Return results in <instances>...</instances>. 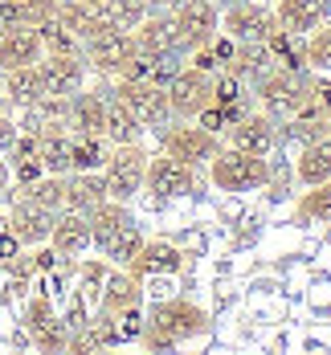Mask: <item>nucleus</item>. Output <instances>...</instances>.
Wrapping results in <instances>:
<instances>
[{
	"instance_id": "nucleus-1",
	"label": "nucleus",
	"mask_w": 331,
	"mask_h": 355,
	"mask_svg": "<svg viewBox=\"0 0 331 355\" xmlns=\"http://www.w3.org/2000/svg\"><path fill=\"white\" fill-rule=\"evenodd\" d=\"M205 331H209V311L205 306H196L188 298H164L144 315V335L139 339L155 352H172L184 339H196Z\"/></svg>"
},
{
	"instance_id": "nucleus-25",
	"label": "nucleus",
	"mask_w": 331,
	"mask_h": 355,
	"mask_svg": "<svg viewBox=\"0 0 331 355\" xmlns=\"http://www.w3.org/2000/svg\"><path fill=\"white\" fill-rule=\"evenodd\" d=\"M107 200L103 172H66V209L74 213H90L94 205Z\"/></svg>"
},
{
	"instance_id": "nucleus-29",
	"label": "nucleus",
	"mask_w": 331,
	"mask_h": 355,
	"mask_svg": "<svg viewBox=\"0 0 331 355\" xmlns=\"http://www.w3.org/2000/svg\"><path fill=\"white\" fill-rule=\"evenodd\" d=\"M4 94H8V103H17V107H33L37 98L45 94V90H41V73H37V66L4 70Z\"/></svg>"
},
{
	"instance_id": "nucleus-36",
	"label": "nucleus",
	"mask_w": 331,
	"mask_h": 355,
	"mask_svg": "<svg viewBox=\"0 0 331 355\" xmlns=\"http://www.w3.org/2000/svg\"><path fill=\"white\" fill-rule=\"evenodd\" d=\"M307 37H311V41L303 45V62L319 73H331V29L319 25L315 33H307Z\"/></svg>"
},
{
	"instance_id": "nucleus-35",
	"label": "nucleus",
	"mask_w": 331,
	"mask_h": 355,
	"mask_svg": "<svg viewBox=\"0 0 331 355\" xmlns=\"http://www.w3.org/2000/svg\"><path fill=\"white\" fill-rule=\"evenodd\" d=\"M144 241H147L144 229H139V225L131 220V225H123V229H119V237H114V241H110V245L103 249V253H107L114 266H127V261H131V257L139 253V245H144Z\"/></svg>"
},
{
	"instance_id": "nucleus-8",
	"label": "nucleus",
	"mask_w": 331,
	"mask_h": 355,
	"mask_svg": "<svg viewBox=\"0 0 331 355\" xmlns=\"http://www.w3.org/2000/svg\"><path fill=\"white\" fill-rule=\"evenodd\" d=\"M172 21H176V33H180V49H201V45H209L213 37H217V4L213 0H180L176 4V12H172Z\"/></svg>"
},
{
	"instance_id": "nucleus-33",
	"label": "nucleus",
	"mask_w": 331,
	"mask_h": 355,
	"mask_svg": "<svg viewBox=\"0 0 331 355\" xmlns=\"http://www.w3.org/2000/svg\"><path fill=\"white\" fill-rule=\"evenodd\" d=\"M107 274H110L107 261H86V266H82V274H78V298H82L86 311L99 306V294H103V286H107Z\"/></svg>"
},
{
	"instance_id": "nucleus-21",
	"label": "nucleus",
	"mask_w": 331,
	"mask_h": 355,
	"mask_svg": "<svg viewBox=\"0 0 331 355\" xmlns=\"http://www.w3.org/2000/svg\"><path fill=\"white\" fill-rule=\"evenodd\" d=\"M274 17H278V29H287L291 37H307L323 25L328 4L323 0H278Z\"/></svg>"
},
{
	"instance_id": "nucleus-45",
	"label": "nucleus",
	"mask_w": 331,
	"mask_h": 355,
	"mask_svg": "<svg viewBox=\"0 0 331 355\" xmlns=\"http://www.w3.org/2000/svg\"><path fill=\"white\" fill-rule=\"evenodd\" d=\"M4 229H8V216H0V233H4Z\"/></svg>"
},
{
	"instance_id": "nucleus-30",
	"label": "nucleus",
	"mask_w": 331,
	"mask_h": 355,
	"mask_svg": "<svg viewBox=\"0 0 331 355\" xmlns=\"http://www.w3.org/2000/svg\"><path fill=\"white\" fill-rule=\"evenodd\" d=\"M107 143L103 135H74L70 139V172H103L107 164Z\"/></svg>"
},
{
	"instance_id": "nucleus-11",
	"label": "nucleus",
	"mask_w": 331,
	"mask_h": 355,
	"mask_svg": "<svg viewBox=\"0 0 331 355\" xmlns=\"http://www.w3.org/2000/svg\"><path fill=\"white\" fill-rule=\"evenodd\" d=\"M192 168L180 164L176 155H168V151H160V155H147V168H144V188L147 192H155V196H164V200H172V196H184V192H192Z\"/></svg>"
},
{
	"instance_id": "nucleus-34",
	"label": "nucleus",
	"mask_w": 331,
	"mask_h": 355,
	"mask_svg": "<svg viewBox=\"0 0 331 355\" xmlns=\"http://www.w3.org/2000/svg\"><path fill=\"white\" fill-rule=\"evenodd\" d=\"M37 37H41V45H45V53H78V49H82V41H78L58 17H49L45 25H37Z\"/></svg>"
},
{
	"instance_id": "nucleus-38",
	"label": "nucleus",
	"mask_w": 331,
	"mask_h": 355,
	"mask_svg": "<svg viewBox=\"0 0 331 355\" xmlns=\"http://www.w3.org/2000/svg\"><path fill=\"white\" fill-rule=\"evenodd\" d=\"M8 172H12V176L21 180V184H33L37 176H45V168H41V159H12V168H8Z\"/></svg>"
},
{
	"instance_id": "nucleus-16",
	"label": "nucleus",
	"mask_w": 331,
	"mask_h": 355,
	"mask_svg": "<svg viewBox=\"0 0 331 355\" xmlns=\"http://www.w3.org/2000/svg\"><path fill=\"white\" fill-rule=\"evenodd\" d=\"M49 245L62 257H78L90 249V216L74 213V209H58L53 213V229H49Z\"/></svg>"
},
{
	"instance_id": "nucleus-19",
	"label": "nucleus",
	"mask_w": 331,
	"mask_h": 355,
	"mask_svg": "<svg viewBox=\"0 0 331 355\" xmlns=\"http://www.w3.org/2000/svg\"><path fill=\"white\" fill-rule=\"evenodd\" d=\"M135 49H144V53H155V58H172V53H180V33H176V21L172 17H144L135 29Z\"/></svg>"
},
{
	"instance_id": "nucleus-2",
	"label": "nucleus",
	"mask_w": 331,
	"mask_h": 355,
	"mask_svg": "<svg viewBox=\"0 0 331 355\" xmlns=\"http://www.w3.org/2000/svg\"><path fill=\"white\" fill-rule=\"evenodd\" d=\"M213 184L221 192H254L270 184V164L266 155L241 151V147H217L213 151Z\"/></svg>"
},
{
	"instance_id": "nucleus-10",
	"label": "nucleus",
	"mask_w": 331,
	"mask_h": 355,
	"mask_svg": "<svg viewBox=\"0 0 331 355\" xmlns=\"http://www.w3.org/2000/svg\"><path fill=\"white\" fill-rule=\"evenodd\" d=\"M37 73H41V90L49 98H74L86 82V66L78 53H45L37 62Z\"/></svg>"
},
{
	"instance_id": "nucleus-32",
	"label": "nucleus",
	"mask_w": 331,
	"mask_h": 355,
	"mask_svg": "<svg viewBox=\"0 0 331 355\" xmlns=\"http://www.w3.org/2000/svg\"><path fill=\"white\" fill-rule=\"evenodd\" d=\"M298 216H303V220H328L331 225V180L311 184V188L298 196Z\"/></svg>"
},
{
	"instance_id": "nucleus-23",
	"label": "nucleus",
	"mask_w": 331,
	"mask_h": 355,
	"mask_svg": "<svg viewBox=\"0 0 331 355\" xmlns=\"http://www.w3.org/2000/svg\"><path fill=\"white\" fill-rule=\"evenodd\" d=\"M294 176H298L303 188L331 180V135H319V139L303 143V155H298V164H294Z\"/></svg>"
},
{
	"instance_id": "nucleus-14",
	"label": "nucleus",
	"mask_w": 331,
	"mask_h": 355,
	"mask_svg": "<svg viewBox=\"0 0 331 355\" xmlns=\"http://www.w3.org/2000/svg\"><path fill=\"white\" fill-rule=\"evenodd\" d=\"M25 327L33 335V347H41V352H66V343H70V327L53 315V302L49 298H33L29 302Z\"/></svg>"
},
{
	"instance_id": "nucleus-40",
	"label": "nucleus",
	"mask_w": 331,
	"mask_h": 355,
	"mask_svg": "<svg viewBox=\"0 0 331 355\" xmlns=\"http://www.w3.org/2000/svg\"><path fill=\"white\" fill-rule=\"evenodd\" d=\"M17 135H21V131H17V123H12L8 114H0V155H8V147L17 143Z\"/></svg>"
},
{
	"instance_id": "nucleus-15",
	"label": "nucleus",
	"mask_w": 331,
	"mask_h": 355,
	"mask_svg": "<svg viewBox=\"0 0 331 355\" xmlns=\"http://www.w3.org/2000/svg\"><path fill=\"white\" fill-rule=\"evenodd\" d=\"M278 143V127L274 119L262 110V114H241L237 123H229V147H241V151H254V155H270Z\"/></svg>"
},
{
	"instance_id": "nucleus-5",
	"label": "nucleus",
	"mask_w": 331,
	"mask_h": 355,
	"mask_svg": "<svg viewBox=\"0 0 331 355\" xmlns=\"http://www.w3.org/2000/svg\"><path fill=\"white\" fill-rule=\"evenodd\" d=\"M110 94L131 110L144 127H164V123L172 119V110H168V90H164L160 82H151V78H119V86H114Z\"/></svg>"
},
{
	"instance_id": "nucleus-6",
	"label": "nucleus",
	"mask_w": 331,
	"mask_h": 355,
	"mask_svg": "<svg viewBox=\"0 0 331 355\" xmlns=\"http://www.w3.org/2000/svg\"><path fill=\"white\" fill-rule=\"evenodd\" d=\"M221 29L233 45H266V37L278 29V17L274 8L254 4V0H237L233 8H225L221 17Z\"/></svg>"
},
{
	"instance_id": "nucleus-22",
	"label": "nucleus",
	"mask_w": 331,
	"mask_h": 355,
	"mask_svg": "<svg viewBox=\"0 0 331 355\" xmlns=\"http://www.w3.org/2000/svg\"><path fill=\"white\" fill-rule=\"evenodd\" d=\"M103 119H107V98L103 94H74L66 107V127L74 135H103Z\"/></svg>"
},
{
	"instance_id": "nucleus-18",
	"label": "nucleus",
	"mask_w": 331,
	"mask_h": 355,
	"mask_svg": "<svg viewBox=\"0 0 331 355\" xmlns=\"http://www.w3.org/2000/svg\"><path fill=\"white\" fill-rule=\"evenodd\" d=\"M45 58V45L37 29L29 25H8V33L0 37V70H21V66H37Z\"/></svg>"
},
{
	"instance_id": "nucleus-3",
	"label": "nucleus",
	"mask_w": 331,
	"mask_h": 355,
	"mask_svg": "<svg viewBox=\"0 0 331 355\" xmlns=\"http://www.w3.org/2000/svg\"><path fill=\"white\" fill-rule=\"evenodd\" d=\"M257 103H262V110L278 123V119H294L298 110L311 103V82L303 78L298 70H278L266 73L262 82H257Z\"/></svg>"
},
{
	"instance_id": "nucleus-20",
	"label": "nucleus",
	"mask_w": 331,
	"mask_h": 355,
	"mask_svg": "<svg viewBox=\"0 0 331 355\" xmlns=\"http://www.w3.org/2000/svg\"><path fill=\"white\" fill-rule=\"evenodd\" d=\"M131 306H144V290H139V278L127 274V270H110L107 274V286L99 294V315H123Z\"/></svg>"
},
{
	"instance_id": "nucleus-9",
	"label": "nucleus",
	"mask_w": 331,
	"mask_h": 355,
	"mask_svg": "<svg viewBox=\"0 0 331 355\" xmlns=\"http://www.w3.org/2000/svg\"><path fill=\"white\" fill-rule=\"evenodd\" d=\"M160 143H164V151H168V155H176V159L188 164V168H196V164L213 159V151H217V135H213V131H205L201 123H188V119H180L176 127H168Z\"/></svg>"
},
{
	"instance_id": "nucleus-39",
	"label": "nucleus",
	"mask_w": 331,
	"mask_h": 355,
	"mask_svg": "<svg viewBox=\"0 0 331 355\" xmlns=\"http://www.w3.org/2000/svg\"><path fill=\"white\" fill-rule=\"evenodd\" d=\"M311 103L331 114V78H323V82H311Z\"/></svg>"
},
{
	"instance_id": "nucleus-37",
	"label": "nucleus",
	"mask_w": 331,
	"mask_h": 355,
	"mask_svg": "<svg viewBox=\"0 0 331 355\" xmlns=\"http://www.w3.org/2000/svg\"><path fill=\"white\" fill-rule=\"evenodd\" d=\"M213 103L217 107H237L241 103V78L237 73H217L213 78Z\"/></svg>"
},
{
	"instance_id": "nucleus-46",
	"label": "nucleus",
	"mask_w": 331,
	"mask_h": 355,
	"mask_svg": "<svg viewBox=\"0 0 331 355\" xmlns=\"http://www.w3.org/2000/svg\"><path fill=\"white\" fill-rule=\"evenodd\" d=\"M328 135H331V131H328Z\"/></svg>"
},
{
	"instance_id": "nucleus-44",
	"label": "nucleus",
	"mask_w": 331,
	"mask_h": 355,
	"mask_svg": "<svg viewBox=\"0 0 331 355\" xmlns=\"http://www.w3.org/2000/svg\"><path fill=\"white\" fill-rule=\"evenodd\" d=\"M144 4H176V0H144Z\"/></svg>"
},
{
	"instance_id": "nucleus-26",
	"label": "nucleus",
	"mask_w": 331,
	"mask_h": 355,
	"mask_svg": "<svg viewBox=\"0 0 331 355\" xmlns=\"http://www.w3.org/2000/svg\"><path fill=\"white\" fill-rule=\"evenodd\" d=\"M103 139L114 143V147H127V143H139L144 139V123L123 107L114 94L107 98V119H103Z\"/></svg>"
},
{
	"instance_id": "nucleus-7",
	"label": "nucleus",
	"mask_w": 331,
	"mask_h": 355,
	"mask_svg": "<svg viewBox=\"0 0 331 355\" xmlns=\"http://www.w3.org/2000/svg\"><path fill=\"white\" fill-rule=\"evenodd\" d=\"M164 90H168V110L176 119H196L213 103V73L201 70V66H188V70L172 73V82Z\"/></svg>"
},
{
	"instance_id": "nucleus-31",
	"label": "nucleus",
	"mask_w": 331,
	"mask_h": 355,
	"mask_svg": "<svg viewBox=\"0 0 331 355\" xmlns=\"http://www.w3.org/2000/svg\"><path fill=\"white\" fill-rule=\"evenodd\" d=\"M25 196L37 200L41 209H49V213H58V209H66V176H37L33 184H25Z\"/></svg>"
},
{
	"instance_id": "nucleus-24",
	"label": "nucleus",
	"mask_w": 331,
	"mask_h": 355,
	"mask_svg": "<svg viewBox=\"0 0 331 355\" xmlns=\"http://www.w3.org/2000/svg\"><path fill=\"white\" fill-rule=\"evenodd\" d=\"M86 216H90V245L94 249H107L119 237V229L131 225L127 205H119V200H103V205H94Z\"/></svg>"
},
{
	"instance_id": "nucleus-43",
	"label": "nucleus",
	"mask_w": 331,
	"mask_h": 355,
	"mask_svg": "<svg viewBox=\"0 0 331 355\" xmlns=\"http://www.w3.org/2000/svg\"><path fill=\"white\" fill-rule=\"evenodd\" d=\"M8 180H12V172H8V164H4V159H0V192H4V188H8Z\"/></svg>"
},
{
	"instance_id": "nucleus-42",
	"label": "nucleus",
	"mask_w": 331,
	"mask_h": 355,
	"mask_svg": "<svg viewBox=\"0 0 331 355\" xmlns=\"http://www.w3.org/2000/svg\"><path fill=\"white\" fill-rule=\"evenodd\" d=\"M33 257H37L33 261L37 270H49V266H53V249H41V253H33Z\"/></svg>"
},
{
	"instance_id": "nucleus-27",
	"label": "nucleus",
	"mask_w": 331,
	"mask_h": 355,
	"mask_svg": "<svg viewBox=\"0 0 331 355\" xmlns=\"http://www.w3.org/2000/svg\"><path fill=\"white\" fill-rule=\"evenodd\" d=\"M58 4L62 0H0V21L4 25H45L49 17H58Z\"/></svg>"
},
{
	"instance_id": "nucleus-28",
	"label": "nucleus",
	"mask_w": 331,
	"mask_h": 355,
	"mask_svg": "<svg viewBox=\"0 0 331 355\" xmlns=\"http://www.w3.org/2000/svg\"><path fill=\"white\" fill-rule=\"evenodd\" d=\"M37 159H41V168L49 176H66L70 172V139H66V131H58V127L41 131L37 127Z\"/></svg>"
},
{
	"instance_id": "nucleus-4",
	"label": "nucleus",
	"mask_w": 331,
	"mask_h": 355,
	"mask_svg": "<svg viewBox=\"0 0 331 355\" xmlns=\"http://www.w3.org/2000/svg\"><path fill=\"white\" fill-rule=\"evenodd\" d=\"M144 168H147V151L139 143H127V147H114L103 164V188H107V200L127 205L139 188H144Z\"/></svg>"
},
{
	"instance_id": "nucleus-12",
	"label": "nucleus",
	"mask_w": 331,
	"mask_h": 355,
	"mask_svg": "<svg viewBox=\"0 0 331 355\" xmlns=\"http://www.w3.org/2000/svg\"><path fill=\"white\" fill-rule=\"evenodd\" d=\"M82 45H86V58H90V66H94L99 73H119L123 62L135 53V37H131V29H119V25L94 33L90 41H82Z\"/></svg>"
},
{
	"instance_id": "nucleus-13",
	"label": "nucleus",
	"mask_w": 331,
	"mask_h": 355,
	"mask_svg": "<svg viewBox=\"0 0 331 355\" xmlns=\"http://www.w3.org/2000/svg\"><path fill=\"white\" fill-rule=\"evenodd\" d=\"M123 270L135 274L139 282H147V278H176L184 270V253L172 245V241H144L139 253H135Z\"/></svg>"
},
{
	"instance_id": "nucleus-17",
	"label": "nucleus",
	"mask_w": 331,
	"mask_h": 355,
	"mask_svg": "<svg viewBox=\"0 0 331 355\" xmlns=\"http://www.w3.org/2000/svg\"><path fill=\"white\" fill-rule=\"evenodd\" d=\"M49 229H53V213L41 209L37 200H17V209L8 213V233L21 241V245H45L49 241Z\"/></svg>"
},
{
	"instance_id": "nucleus-41",
	"label": "nucleus",
	"mask_w": 331,
	"mask_h": 355,
	"mask_svg": "<svg viewBox=\"0 0 331 355\" xmlns=\"http://www.w3.org/2000/svg\"><path fill=\"white\" fill-rule=\"evenodd\" d=\"M17 249H21V241L4 229V233H0V257H4V261H12V257H17Z\"/></svg>"
}]
</instances>
